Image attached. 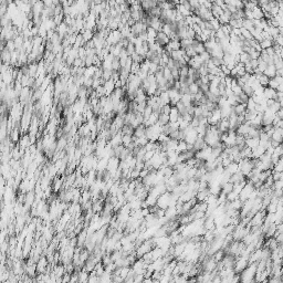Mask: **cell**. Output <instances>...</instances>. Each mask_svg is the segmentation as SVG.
<instances>
[{"mask_svg":"<svg viewBox=\"0 0 283 283\" xmlns=\"http://www.w3.org/2000/svg\"><path fill=\"white\" fill-rule=\"evenodd\" d=\"M239 62L240 63H242V64H246V63H248V62H250V57H249V54L248 53H245V52H242V53H240L239 54Z\"/></svg>","mask_w":283,"mask_h":283,"instance_id":"d6a6232c","label":"cell"},{"mask_svg":"<svg viewBox=\"0 0 283 283\" xmlns=\"http://www.w3.org/2000/svg\"><path fill=\"white\" fill-rule=\"evenodd\" d=\"M146 32H147V40H155V39H156L157 32L154 30V29H151V28H147Z\"/></svg>","mask_w":283,"mask_h":283,"instance_id":"e575fe53","label":"cell"},{"mask_svg":"<svg viewBox=\"0 0 283 283\" xmlns=\"http://www.w3.org/2000/svg\"><path fill=\"white\" fill-rule=\"evenodd\" d=\"M194 151H201V149H203L205 147H206V143H205V140H203V137H200V136H198L197 140L194 142Z\"/></svg>","mask_w":283,"mask_h":283,"instance_id":"30bf717a","label":"cell"},{"mask_svg":"<svg viewBox=\"0 0 283 283\" xmlns=\"http://www.w3.org/2000/svg\"><path fill=\"white\" fill-rule=\"evenodd\" d=\"M37 70H38V63H37V62L28 64V72H29V77H30L36 79V77H37Z\"/></svg>","mask_w":283,"mask_h":283,"instance_id":"7402d4cb","label":"cell"},{"mask_svg":"<svg viewBox=\"0 0 283 283\" xmlns=\"http://www.w3.org/2000/svg\"><path fill=\"white\" fill-rule=\"evenodd\" d=\"M145 129H146V127L142 124V125H140V126L136 127V128L134 129V134H133V136L136 137V138L145 137Z\"/></svg>","mask_w":283,"mask_h":283,"instance_id":"ac0fdd59","label":"cell"},{"mask_svg":"<svg viewBox=\"0 0 283 283\" xmlns=\"http://www.w3.org/2000/svg\"><path fill=\"white\" fill-rule=\"evenodd\" d=\"M250 66L252 68V70H256L257 68H258V61L257 60H250Z\"/></svg>","mask_w":283,"mask_h":283,"instance_id":"6f0895ef","label":"cell"},{"mask_svg":"<svg viewBox=\"0 0 283 283\" xmlns=\"http://www.w3.org/2000/svg\"><path fill=\"white\" fill-rule=\"evenodd\" d=\"M259 44H260V47H261L262 50H267V49H269V48L272 47L273 41H270V40H262Z\"/></svg>","mask_w":283,"mask_h":283,"instance_id":"d590c367","label":"cell"},{"mask_svg":"<svg viewBox=\"0 0 283 283\" xmlns=\"http://www.w3.org/2000/svg\"><path fill=\"white\" fill-rule=\"evenodd\" d=\"M236 137L237 134L236 132H228L227 133V138L223 142V145L225 147H232V146L236 145Z\"/></svg>","mask_w":283,"mask_h":283,"instance_id":"5b68a950","label":"cell"},{"mask_svg":"<svg viewBox=\"0 0 283 283\" xmlns=\"http://www.w3.org/2000/svg\"><path fill=\"white\" fill-rule=\"evenodd\" d=\"M159 97V100L162 101V103L164 105H168L169 104V96H168V93H167V91H164V92H162L160 93V95L158 96Z\"/></svg>","mask_w":283,"mask_h":283,"instance_id":"1f68e13d","label":"cell"},{"mask_svg":"<svg viewBox=\"0 0 283 283\" xmlns=\"http://www.w3.org/2000/svg\"><path fill=\"white\" fill-rule=\"evenodd\" d=\"M9 140H10V142H12V143H19V140H20V128L14 127V128L10 132V134H9Z\"/></svg>","mask_w":283,"mask_h":283,"instance_id":"7c38bea8","label":"cell"},{"mask_svg":"<svg viewBox=\"0 0 283 283\" xmlns=\"http://www.w3.org/2000/svg\"><path fill=\"white\" fill-rule=\"evenodd\" d=\"M275 117V114H272L271 112H269L267 108V111L262 114V126H268V125H272L273 120Z\"/></svg>","mask_w":283,"mask_h":283,"instance_id":"3957f363","label":"cell"},{"mask_svg":"<svg viewBox=\"0 0 283 283\" xmlns=\"http://www.w3.org/2000/svg\"><path fill=\"white\" fill-rule=\"evenodd\" d=\"M188 77V66L179 69V79H186Z\"/></svg>","mask_w":283,"mask_h":283,"instance_id":"b9f144b4","label":"cell"},{"mask_svg":"<svg viewBox=\"0 0 283 283\" xmlns=\"http://www.w3.org/2000/svg\"><path fill=\"white\" fill-rule=\"evenodd\" d=\"M0 60H1L2 63L9 64V65H10V63H11V52L7 49V48H5V49L0 52Z\"/></svg>","mask_w":283,"mask_h":283,"instance_id":"ba28073f","label":"cell"},{"mask_svg":"<svg viewBox=\"0 0 283 283\" xmlns=\"http://www.w3.org/2000/svg\"><path fill=\"white\" fill-rule=\"evenodd\" d=\"M155 43H157L159 47L164 48L165 45H167L169 43V38L167 36H165L163 32H157L156 39H155Z\"/></svg>","mask_w":283,"mask_h":283,"instance_id":"277c9868","label":"cell"},{"mask_svg":"<svg viewBox=\"0 0 283 283\" xmlns=\"http://www.w3.org/2000/svg\"><path fill=\"white\" fill-rule=\"evenodd\" d=\"M275 94H277V91H275V90L270 88L267 86V88H263V94H262V96H263L267 101L268 100H274L275 101Z\"/></svg>","mask_w":283,"mask_h":283,"instance_id":"8fae6325","label":"cell"},{"mask_svg":"<svg viewBox=\"0 0 283 283\" xmlns=\"http://www.w3.org/2000/svg\"><path fill=\"white\" fill-rule=\"evenodd\" d=\"M197 72L199 73L200 77H207V75H208V69H207L206 64H202V65H200V68H199V69L197 70Z\"/></svg>","mask_w":283,"mask_h":283,"instance_id":"74e56055","label":"cell"},{"mask_svg":"<svg viewBox=\"0 0 283 283\" xmlns=\"http://www.w3.org/2000/svg\"><path fill=\"white\" fill-rule=\"evenodd\" d=\"M282 135H283V128L274 127V132H273L272 136H271L270 140H274V142H278L279 144H282Z\"/></svg>","mask_w":283,"mask_h":283,"instance_id":"9c48e42d","label":"cell"},{"mask_svg":"<svg viewBox=\"0 0 283 283\" xmlns=\"http://www.w3.org/2000/svg\"><path fill=\"white\" fill-rule=\"evenodd\" d=\"M112 77V71H103L102 72V79L104 81H108L111 80Z\"/></svg>","mask_w":283,"mask_h":283,"instance_id":"681fc988","label":"cell"},{"mask_svg":"<svg viewBox=\"0 0 283 283\" xmlns=\"http://www.w3.org/2000/svg\"><path fill=\"white\" fill-rule=\"evenodd\" d=\"M256 103H254V101L252 100V97H250V99L248 100L247 104H246V106H247V111H254L256 110Z\"/></svg>","mask_w":283,"mask_h":283,"instance_id":"ab89813d","label":"cell"},{"mask_svg":"<svg viewBox=\"0 0 283 283\" xmlns=\"http://www.w3.org/2000/svg\"><path fill=\"white\" fill-rule=\"evenodd\" d=\"M273 79L277 81V83H278V84H282V82H283V77H280V75H275Z\"/></svg>","mask_w":283,"mask_h":283,"instance_id":"680465c9","label":"cell"},{"mask_svg":"<svg viewBox=\"0 0 283 283\" xmlns=\"http://www.w3.org/2000/svg\"><path fill=\"white\" fill-rule=\"evenodd\" d=\"M171 70V75H173V77H174V80L175 81H178L179 80V69H177V68H171V69H169Z\"/></svg>","mask_w":283,"mask_h":283,"instance_id":"f6af8a7d","label":"cell"},{"mask_svg":"<svg viewBox=\"0 0 283 283\" xmlns=\"http://www.w3.org/2000/svg\"><path fill=\"white\" fill-rule=\"evenodd\" d=\"M171 106L169 104L168 105H165V106H163L162 108V113L163 114H165V115H169V113H171Z\"/></svg>","mask_w":283,"mask_h":283,"instance_id":"11a10c76","label":"cell"},{"mask_svg":"<svg viewBox=\"0 0 283 283\" xmlns=\"http://www.w3.org/2000/svg\"><path fill=\"white\" fill-rule=\"evenodd\" d=\"M278 85H279V84L277 83V81H275L274 79H270L269 82H268V88H273V90H277Z\"/></svg>","mask_w":283,"mask_h":283,"instance_id":"f907efd6","label":"cell"},{"mask_svg":"<svg viewBox=\"0 0 283 283\" xmlns=\"http://www.w3.org/2000/svg\"><path fill=\"white\" fill-rule=\"evenodd\" d=\"M121 134L122 135H129V136H133L134 134V129L131 125H124L121 129Z\"/></svg>","mask_w":283,"mask_h":283,"instance_id":"f1b7e54d","label":"cell"},{"mask_svg":"<svg viewBox=\"0 0 283 283\" xmlns=\"http://www.w3.org/2000/svg\"><path fill=\"white\" fill-rule=\"evenodd\" d=\"M272 179L273 182H277V180H282V177H283V174L282 173H274V171H272Z\"/></svg>","mask_w":283,"mask_h":283,"instance_id":"816d5d0a","label":"cell"},{"mask_svg":"<svg viewBox=\"0 0 283 283\" xmlns=\"http://www.w3.org/2000/svg\"><path fill=\"white\" fill-rule=\"evenodd\" d=\"M198 92H199V86H198L195 82L191 83V84L189 85V94L190 95H195V94H197Z\"/></svg>","mask_w":283,"mask_h":283,"instance_id":"f35d334b","label":"cell"},{"mask_svg":"<svg viewBox=\"0 0 283 283\" xmlns=\"http://www.w3.org/2000/svg\"><path fill=\"white\" fill-rule=\"evenodd\" d=\"M62 182H63V179H55L54 184H53V190H54V191L60 190L61 186H62Z\"/></svg>","mask_w":283,"mask_h":283,"instance_id":"7dc6e473","label":"cell"},{"mask_svg":"<svg viewBox=\"0 0 283 283\" xmlns=\"http://www.w3.org/2000/svg\"><path fill=\"white\" fill-rule=\"evenodd\" d=\"M185 54V51L184 50H177V51H171V59L173 61H175V62H178V61H180V60H183V55Z\"/></svg>","mask_w":283,"mask_h":283,"instance_id":"4fadbf2b","label":"cell"},{"mask_svg":"<svg viewBox=\"0 0 283 283\" xmlns=\"http://www.w3.org/2000/svg\"><path fill=\"white\" fill-rule=\"evenodd\" d=\"M125 50H126L127 55H128V57H131V55H133V53H135V45L133 43H131V42H129L128 45L125 48Z\"/></svg>","mask_w":283,"mask_h":283,"instance_id":"7bdbcfd3","label":"cell"},{"mask_svg":"<svg viewBox=\"0 0 283 283\" xmlns=\"http://www.w3.org/2000/svg\"><path fill=\"white\" fill-rule=\"evenodd\" d=\"M198 55H199V57H200V59L202 60L203 64L206 63V62H208V61L210 60V58H211V57H210V54H209L207 51H205V52L200 53V54H198Z\"/></svg>","mask_w":283,"mask_h":283,"instance_id":"ee69618b","label":"cell"},{"mask_svg":"<svg viewBox=\"0 0 283 283\" xmlns=\"http://www.w3.org/2000/svg\"><path fill=\"white\" fill-rule=\"evenodd\" d=\"M245 145L246 147H248V148L250 149L256 148V147L259 146V138H247L245 140Z\"/></svg>","mask_w":283,"mask_h":283,"instance_id":"e0dca14e","label":"cell"},{"mask_svg":"<svg viewBox=\"0 0 283 283\" xmlns=\"http://www.w3.org/2000/svg\"><path fill=\"white\" fill-rule=\"evenodd\" d=\"M234 190V185L231 184V183H226L225 185H222L221 186V194H223V195H229L231 191Z\"/></svg>","mask_w":283,"mask_h":283,"instance_id":"cb8c5ba5","label":"cell"},{"mask_svg":"<svg viewBox=\"0 0 283 283\" xmlns=\"http://www.w3.org/2000/svg\"><path fill=\"white\" fill-rule=\"evenodd\" d=\"M132 142H133V136H129V135H122V145H123L124 147H127Z\"/></svg>","mask_w":283,"mask_h":283,"instance_id":"4dcf8cb0","label":"cell"},{"mask_svg":"<svg viewBox=\"0 0 283 283\" xmlns=\"http://www.w3.org/2000/svg\"><path fill=\"white\" fill-rule=\"evenodd\" d=\"M219 69H220V71L223 73V75H225V77H230V70H229L228 68L225 65V64H222V65L220 66Z\"/></svg>","mask_w":283,"mask_h":283,"instance_id":"f5cc1de1","label":"cell"},{"mask_svg":"<svg viewBox=\"0 0 283 283\" xmlns=\"http://www.w3.org/2000/svg\"><path fill=\"white\" fill-rule=\"evenodd\" d=\"M252 18L254 20H261L263 19V11L261 10V8H259L258 6L257 7H254V8L252 9Z\"/></svg>","mask_w":283,"mask_h":283,"instance_id":"44dd1931","label":"cell"},{"mask_svg":"<svg viewBox=\"0 0 283 283\" xmlns=\"http://www.w3.org/2000/svg\"><path fill=\"white\" fill-rule=\"evenodd\" d=\"M96 66L92 65V66H88V68H85L84 69V73H83V77H93L94 73H95L96 71Z\"/></svg>","mask_w":283,"mask_h":283,"instance_id":"484cf974","label":"cell"},{"mask_svg":"<svg viewBox=\"0 0 283 283\" xmlns=\"http://www.w3.org/2000/svg\"><path fill=\"white\" fill-rule=\"evenodd\" d=\"M154 154H155V151H146L145 155H144V162L151 159V157L154 156Z\"/></svg>","mask_w":283,"mask_h":283,"instance_id":"db71d44e","label":"cell"},{"mask_svg":"<svg viewBox=\"0 0 283 283\" xmlns=\"http://www.w3.org/2000/svg\"><path fill=\"white\" fill-rule=\"evenodd\" d=\"M149 65H151V61H148V60H144L142 63L140 64V70H143V71H145V72H147L148 73V71H149Z\"/></svg>","mask_w":283,"mask_h":283,"instance_id":"8d00e7d4","label":"cell"},{"mask_svg":"<svg viewBox=\"0 0 283 283\" xmlns=\"http://www.w3.org/2000/svg\"><path fill=\"white\" fill-rule=\"evenodd\" d=\"M209 22H210V25L212 26V29H214V31H217L218 29H220V27H221V26H220V23H219V21H218V19H214H214H211Z\"/></svg>","mask_w":283,"mask_h":283,"instance_id":"bcb514c9","label":"cell"},{"mask_svg":"<svg viewBox=\"0 0 283 283\" xmlns=\"http://www.w3.org/2000/svg\"><path fill=\"white\" fill-rule=\"evenodd\" d=\"M220 110V115H221V120L222 118H228L230 116L231 112H232V106H225L219 108Z\"/></svg>","mask_w":283,"mask_h":283,"instance_id":"603a6c76","label":"cell"},{"mask_svg":"<svg viewBox=\"0 0 283 283\" xmlns=\"http://www.w3.org/2000/svg\"><path fill=\"white\" fill-rule=\"evenodd\" d=\"M158 6V1H155V0H146V1H142L140 2V7L145 12L149 11L151 9L155 8Z\"/></svg>","mask_w":283,"mask_h":283,"instance_id":"52a82bcc","label":"cell"},{"mask_svg":"<svg viewBox=\"0 0 283 283\" xmlns=\"http://www.w3.org/2000/svg\"><path fill=\"white\" fill-rule=\"evenodd\" d=\"M6 48L10 51V52H14V50H16V47H14V40H10V41H7L6 42Z\"/></svg>","mask_w":283,"mask_h":283,"instance_id":"c3c4849f","label":"cell"},{"mask_svg":"<svg viewBox=\"0 0 283 283\" xmlns=\"http://www.w3.org/2000/svg\"><path fill=\"white\" fill-rule=\"evenodd\" d=\"M179 117H180V115H179L178 111L176 110V107L171 106V113H169V123H177Z\"/></svg>","mask_w":283,"mask_h":283,"instance_id":"9a60e30c","label":"cell"},{"mask_svg":"<svg viewBox=\"0 0 283 283\" xmlns=\"http://www.w3.org/2000/svg\"><path fill=\"white\" fill-rule=\"evenodd\" d=\"M263 74L265 75V77H269V79H273V77H275V74H277V70H275L274 65H273V64H270V65H268L267 69L264 70Z\"/></svg>","mask_w":283,"mask_h":283,"instance_id":"2e32d148","label":"cell"},{"mask_svg":"<svg viewBox=\"0 0 283 283\" xmlns=\"http://www.w3.org/2000/svg\"><path fill=\"white\" fill-rule=\"evenodd\" d=\"M157 123L159 124L160 126L167 125V124L169 123V115H165V114H163V113H160L159 115H158V120H157Z\"/></svg>","mask_w":283,"mask_h":283,"instance_id":"d4e9b609","label":"cell"},{"mask_svg":"<svg viewBox=\"0 0 283 283\" xmlns=\"http://www.w3.org/2000/svg\"><path fill=\"white\" fill-rule=\"evenodd\" d=\"M253 190H254L253 185L247 180V184H246L245 186H243V188L241 189V191H240V194H239V198H238V199H240L242 202H245L246 200H248V199L250 198V196H251V194H252Z\"/></svg>","mask_w":283,"mask_h":283,"instance_id":"6da1fadb","label":"cell"},{"mask_svg":"<svg viewBox=\"0 0 283 283\" xmlns=\"http://www.w3.org/2000/svg\"><path fill=\"white\" fill-rule=\"evenodd\" d=\"M240 33H241V36L243 37L246 40H251V39H253L252 36L250 34V32H249L247 29H245V28H241V29H240Z\"/></svg>","mask_w":283,"mask_h":283,"instance_id":"60d3db41","label":"cell"},{"mask_svg":"<svg viewBox=\"0 0 283 283\" xmlns=\"http://www.w3.org/2000/svg\"><path fill=\"white\" fill-rule=\"evenodd\" d=\"M80 33H81V36H82L83 40H84L85 43L88 41H91L92 39H93V37H94V32L92 30H85V29H83Z\"/></svg>","mask_w":283,"mask_h":283,"instance_id":"d6986e66","label":"cell"},{"mask_svg":"<svg viewBox=\"0 0 283 283\" xmlns=\"http://www.w3.org/2000/svg\"><path fill=\"white\" fill-rule=\"evenodd\" d=\"M251 151H252V158L253 159H259V158H260V157L265 153V149H264L263 147H261V146H258V147H256V148L251 149Z\"/></svg>","mask_w":283,"mask_h":283,"instance_id":"5bb4252c","label":"cell"},{"mask_svg":"<svg viewBox=\"0 0 283 283\" xmlns=\"http://www.w3.org/2000/svg\"><path fill=\"white\" fill-rule=\"evenodd\" d=\"M137 37H138V38H140L143 42H146V41H147V32H146V31H144V32L140 33V34H138Z\"/></svg>","mask_w":283,"mask_h":283,"instance_id":"9f6ffc18","label":"cell"},{"mask_svg":"<svg viewBox=\"0 0 283 283\" xmlns=\"http://www.w3.org/2000/svg\"><path fill=\"white\" fill-rule=\"evenodd\" d=\"M146 30H147V26H146L145 23H143L142 21L135 22L134 25L131 27V32L136 37H137L140 33L144 32V31H146Z\"/></svg>","mask_w":283,"mask_h":283,"instance_id":"7a4b0ae2","label":"cell"},{"mask_svg":"<svg viewBox=\"0 0 283 283\" xmlns=\"http://www.w3.org/2000/svg\"><path fill=\"white\" fill-rule=\"evenodd\" d=\"M241 91L243 92V93H245L246 95L249 97V99H250V97H252V96L254 95V91L252 90V88H251V86H249V85H247V84H245V85L242 86Z\"/></svg>","mask_w":283,"mask_h":283,"instance_id":"f546056e","label":"cell"},{"mask_svg":"<svg viewBox=\"0 0 283 283\" xmlns=\"http://www.w3.org/2000/svg\"><path fill=\"white\" fill-rule=\"evenodd\" d=\"M168 45L171 47V49L173 51H177V50H180V43H179L178 40H169V43Z\"/></svg>","mask_w":283,"mask_h":283,"instance_id":"836d02e7","label":"cell"},{"mask_svg":"<svg viewBox=\"0 0 283 283\" xmlns=\"http://www.w3.org/2000/svg\"><path fill=\"white\" fill-rule=\"evenodd\" d=\"M163 75H164V77H165V80L167 81V82H174V81H175L171 73V70L168 69L167 66H164V68H163Z\"/></svg>","mask_w":283,"mask_h":283,"instance_id":"4316f807","label":"cell"},{"mask_svg":"<svg viewBox=\"0 0 283 283\" xmlns=\"http://www.w3.org/2000/svg\"><path fill=\"white\" fill-rule=\"evenodd\" d=\"M180 102H182L183 104H184L186 107L192 105L191 95H190V94H184V95H182V97H180Z\"/></svg>","mask_w":283,"mask_h":283,"instance_id":"83f0119b","label":"cell"},{"mask_svg":"<svg viewBox=\"0 0 283 283\" xmlns=\"http://www.w3.org/2000/svg\"><path fill=\"white\" fill-rule=\"evenodd\" d=\"M103 88H104L105 91V96H110L115 90V82L113 80L105 81L104 84H103Z\"/></svg>","mask_w":283,"mask_h":283,"instance_id":"8992f818","label":"cell"},{"mask_svg":"<svg viewBox=\"0 0 283 283\" xmlns=\"http://www.w3.org/2000/svg\"><path fill=\"white\" fill-rule=\"evenodd\" d=\"M232 111H234L237 116L245 115L246 111H247V106H246V104H237L236 106L232 107Z\"/></svg>","mask_w":283,"mask_h":283,"instance_id":"ffe728a7","label":"cell"}]
</instances>
